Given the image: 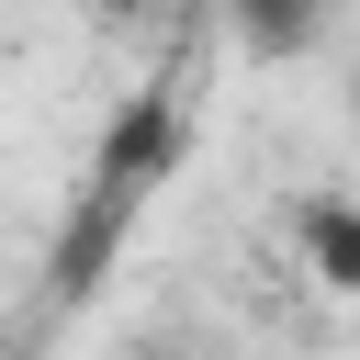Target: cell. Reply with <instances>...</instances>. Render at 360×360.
<instances>
[{"mask_svg": "<svg viewBox=\"0 0 360 360\" xmlns=\"http://www.w3.org/2000/svg\"><path fill=\"white\" fill-rule=\"evenodd\" d=\"M292 270L315 304H360V191H304L292 202Z\"/></svg>", "mask_w": 360, "mask_h": 360, "instance_id": "obj_2", "label": "cell"}, {"mask_svg": "<svg viewBox=\"0 0 360 360\" xmlns=\"http://www.w3.org/2000/svg\"><path fill=\"white\" fill-rule=\"evenodd\" d=\"M180 135H191V90H180V68H169V79H146V90L112 112V135H101V158H90L101 202H135V191L180 158Z\"/></svg>", "mask_w": 360, "mask_h": 360, "instance_id": "obj_1", "label": "cell"}, {"mask_svg": "<svg viewBox=\"0 0 360 360\" xmlns=\"http://www.w3.org/2000/svg\"><path fill=\"white\" fill-rule=\"evenodd\" d=\"M349 124H360V68H349Z\"/></svg>", "mask_w": 360, "mask_h": 360, "instance_id": "obj_5", "label": "cell"}, {"mask_svg": "<svg viewBox=\"0 0 360 360\" xmlns=\"http://www.w3.org/2000/svg\"><path fill=\"white\" fill-rule=\"evenodd\" d=\"M326 11H338V0H225V34H236V56L292 68V56L326 45Z\"/></svg>", "mask_w": 360, "mask_h": 360, "instance_id": "obj_3", "label": "cell"}, {"mask_svg": "<svg viewBox=\"0 0 360 360\" xmlns=\"http://www.w3.org/2000/svg\"><path fill=\"white\" fill-rule=\"evenodd\" d=\"M158 0H90V22H146Z\"/></svg>", "mask_w": 360, "mask_h": 360, "instance_id": "obj_4", "label": "cell"}]
</instances>
